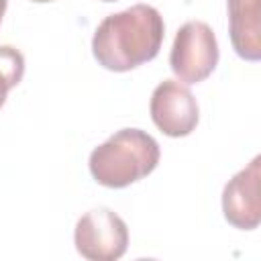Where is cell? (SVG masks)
<instances>
[{
    "label": "cell",
    "mask_w": 261,
    "mask_h": 261,
    "mask_svg": "<svg viewBox=\"0 0 261 261\" xmlns=\"http://www.w3.org/2000/svg\"><path fill=\"white\" fill-rule=\"evenodd\" d=\"M218 57L216 35L204 20H188L177 29L169 53V65L179 82H204L216 69Z\"/></svg>",
    "instance_id": "3"
},
{
    "label": "cell",
    "mask_w": 261,
    "mask_h": 261,
    "mask_svg": "<svg viewBox=\"0 0 261 261\" xmlns=\"http://www.w3.org/2000/svg\"><path fill=\"white\" fill-rule=\"evenodd\" d=\"M24 75V57L18 49L10 45L0 47V108L6 102L8 92L18 86Z\"/></svg>",
    "instance_id": "8"
},
{
    "label": "cell",
    "mask_w": 261,
    "mask_h": 261,
    "mask_svg": "<svg viewBox=\"0 0 261 261\" xmlns=\"http://www.w3.org/2000/svg\"><path fill=\"white\" fill-rule=\"evenodd\" d=\"M73 243L88 261H116L126 253L128 228L114 210L94 208L80 216Z\"/></svg>",
    "instance_id": "4"
},
{
    "label": "cell",
    "mask_w": 261,
    "mask_h": 261,
    "mask_svg": "<svg viewBox=\"0 0 261 261\" xmlns=\"http://www.w3.org/2000/svg\"><path fill=\"white\" fill-rule=\"evenodd\" d=\"M261 0H226L228 8V33L232 49L247 61L261 59Z\"/></svg>",
    "instance_id": "7"
},
{
    "label": "cell",
    "mask_w": 261,
    "mask_h": 261,
    "mask_svg": "<svg viewBox=\"0 0 261 261\" xmlns=\"http://www.w3.org/2000/svg\"><path fill=\"white\" fill-rule=\"evenodd\" d=\"M157 141L141 128H120L90 153V173L104 188H126L159 163Z\"/></svg>",
    "instance_id": "2"
},
{
    "label": "cell",
    "mask_w": 261,
    "mask_h": 261,
    "mask_svg": "<svg viewBox=\"0 0 261 261\" xmlns=\"http://www.w3.org/2000/svg\"><path fill=\"white\" fill-rule=\"evenodd\" d=\"M6 4H8V0H0V22H2V16L6 12Z\"/></svg>",
    "instance_id": "9"
},
{
    "label": "cell",
    "mask_w": 261,
    "mask_h": 261,
    "mask_svg": "<svg viewBox=\"0 0 261 261\" xmlns=\"http://www.w3.org/2000/svg\"><path fill=\"white\" fill-rule=\"evenodd\" d=\"M33 2H51V0H33Z\"/></svg>",
    "instance_id": "10"
},
{
    "label": "cell",
    "mask_w": 261,
    "mask_h": 261,
    "mask_svg": "<svg viewBox=\"0 0 261 261\" xmlns=\"http://www.w3.org/2000/svg\"><path fill=\"white\" fill-rule=\"evenodd\" d=\"M165 35L163 16L149 4L108 14L94 31L92 53L110 71H130L157 57Z\"/></svg>",
    "instance_id": "1"
},
{
    "label": "cell",
    "mask_w": 261,
    "mask_h": 261,
    "mask_svg": "<svg viewBox=\"0 0 261 261\" xmlns=\"http://www.w3.org/2000/svg\"><path fill=\"white\" fill-rule=\"evenodd\" d=\"M261 157L253 161L228 179L222 190V212L228 224L239 230H255L261 222V200H259V165Z\"/></svg>",
    "instance_id": "6"
},
{
    "label": "cell",
    "mask_w": 261,
    "mask_h": 261,
    "mask_svg": "<svg viewBox=\"0 0 261 261\" xmlns=\"http://www.w3.org/2000/svg\"><path fill=\"white\" fill-rule=\"evenodd\" d=\"M104 2H114V0H104Z\"/></svg>",
    "instance_id": "11"
},
{
    "label": "cell",
    "mask_w": 261,
    "mask_h": 261,
    "mask_svg": "<svg viewBox=\"0 0 261 261\" xmlns=\"http://www.w3.org/2000/svg\"><path fill=\"white\" fill-rule=\"evenodd\" d=\"M151 118L167 137H188L200 118L198 102L179 80H163L151 94Z\"/></svg>",
    "instance_id": "5"
}]
</instances>
